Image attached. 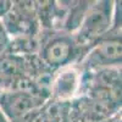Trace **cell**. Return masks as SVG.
<instances>
[{
	"label": "cell",
	"mask_w": 122,
	"mask_h": 122,
	"mask_svg": "<svg viewBox=\"0 0 122 122\" xmlns=\"http://www.w3.org/2000/svg\"><path fill=\"white\" fill-rule=\"evenodd\" d=\"M0 122H10V121L6 118V116L1 112V110H0Z\"/></svg>",
	"instance_id": "10"
},
{
	"label": "cell",
	"mask_w": 122,
	"mask_h": 122,
	"mask_svg": "<svg viewBox=\"0 0 122 122\" xmlns=\"http://www.w3.org/2000/svg\"><path fill=\"white\" fill-rule=\"evenodd\" d=\"M64 4L66 7V16L62 30L67 33H75L92 1H64Z\"/></svg>",
	"instance_id": "7"
},
{
	"label": "cell",
	"mask_w": 122,
	"mask_h": 122,
	"mask_svg": "<svg viewBox=\"0 0 122 122\" xmlns=\"http://www.w3.org/2000/svg\"><path fill=\"white\" fill-rule=\"evenodd\" d=\"M10 42H11V38H10L5 26L3 25L1 20H0V54L5 53L7 50V48L10 45Z\"/></svg>",
	"instance_id": "8"
},
{
	"label": "cell",
	"mask_w": 122,
	"mask_h": 122,
	"mask_svg": "<svg viewBox=\"0 0 122 122\" xmlns=\"http://www.w3.org/2000/svg\"><path fill=\"white\" fill-rule=\"evenodd\" d=\"M1 22L10 38L22 36L37 37L40 32L34 1H14L11 11L1 20Z\"/></svg>",
	"instance_id": "4"
},
{
	"label": "cell",
	"mask_w": 122,
	"mask_h": 122,
	"mask_svg": "<svg viewBox=\"0 0 122 122\" xmlns=\"http://www.w3.org/2000/svg\"><path fill=\"white\" fill-rule=\"evenodd\" d=\"M38 57L51 73L65 67L78 65L87 50L82 48L72 33L64 30H43L38 34Z\"/></svg>",
	"instance_id": "1"
},
{
	"label": "cell",
	"mask_w": 122,
	"mask_h": 122,
	"mask_svg": "<svg viewBox=\"0 0 122 122\" xmlns=\"http://www.w3.org/2000/svg\"><path fill=\"white\" fill-rule=\"evenodd\" d=\"M14 1H7V0H0V20H3L12 9Z\"/></svg>",
	"instance_id": "9"
},
{
	"label": "cell",
	"mask_w": 122,
	"mask_h": 122,
	"mask_svg": "<svg viewBox=\"0 0 122 122\" xmlns=\"http://www.w3.org/2000/svg\"><path fill=\"white\" fill-rule=\"evenodd\" d=\"M122 40L121 29H112L93 44L78 64L82 71H97L103 68H121Z\"/></svg>",
	"instance_id": "3"
},
{
	"label": "cell",
	"mask_w": 122,
	"mask_h": 122,
	"mask_svg": "<svg viewBox=\"0 0 122 122\" xmlns=\"http://www.w3.org/2000/svg\"><path fill=\"white\" fill-rule=\"evenodd\" d=\"M81 76L82 70L78 65L68 66L55 72L49 87L50 100L62 103L77 98L81 87Z\"/></svg>",
	"instance_id": "6"
},
{
	"label": "cell",
	"mask_w": 122,
	"mask_h": 122,
	"mask_svg": "<svg viewBox=\"0 0 122 122\" xmlns=\"http://www.w3.org/2000/svg\"><path fill=\"white\" fill-rule=\"evenodd\" d=\"M114 6L115 1L110 0L92 1L81 21L79 27L75 33H72L76 42L87 51L112 27Z\"/></svg>",
	"instance_id": "2"
},
{
	"label": "cell",
	"mask_w": 122,
	"mask_h": 122,
	"mask_svg": "<svg viewBox=\"0 0 122 122\" xmlns=\"http://www.w3.org/2000/svg\"><path fill=\"white\" fill-rule=\"evenodd\" d=\"M49 99L27 90H5L0 92V110L10 122H15L42 107Z\"/></svg>",
	"instance_id": "5"
}]
</instances>
